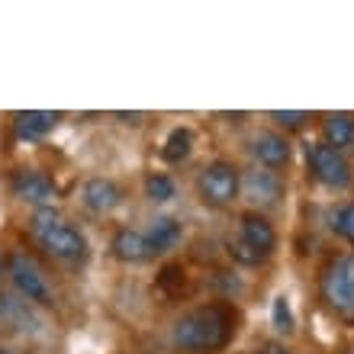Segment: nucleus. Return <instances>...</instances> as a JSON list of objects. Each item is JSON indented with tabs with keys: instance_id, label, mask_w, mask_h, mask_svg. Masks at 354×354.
I'll return each mask as SVG.
<instances>
[{
	"instance_id": "f257e3e1",
	"label": "nucleus",
	"mask_w": 354,
	"mask_h": 354,
	"mask_svg": "<svg viewBox=\"0 0 354 354\" xmlns=\"http://www.w3.org/2000/svg\"><path fill=\"white\" fill-rule=\"evenodd\" d=\"M235 332V313L223 303H209V306L190 309L174 322L171 328V342L177 351L184 354H209L232 338Z\"/></svg>"
},
{
	"instance_id": "f03ea898",
	"label": "nucleus",
	"mask_w": 354,
	"mask_h": 354,
	"mask_svg": "<svg viewBox=\"0 0 354 354\" xmlns=\"http://www.w3.org/2000/svg\"><path fill=\"white\" fill-rule=\"evenodd\" d=\"M36 242L46 248L55 261H65V264H77L87 258V235L71 225L65 216L52 209V206H39L32 223H29Z\"/></svg>"
},
{
	"instance_id": "7ed1b4c3",
	"label": "nucleus",
	"mask_w": 354,
	"mask_h": 354,
	"mask_svg": "<svg viewBox=\"0 0 354 354\" xmlns=\"http://www.w3.org/2000/svg\"><path fill=\"white\" fill-rule=\"evenodd\" d=\"M242 194V174L232 161H209L196 174V196L213 209H223Z\"/></svg>"
},
{
	"instance_id": "20e7f679",
	"label": "nucleus",
	"mask_w": 354,
	"mask_h": 354,
	"mask_svg": "<svg viewBox=\"0 0 354 354\" xmlns=\"http://www.w3.org/2000/svg\"><path fill=\"white\" fill-rule=\"evenodd\" d=\"M7 274H10V280H13V287H17V293L26 299V303H39V306H48V303H52V287H48L42 268H39L29 254H23V252L13 254L7 264Z\"/></svg>"
},
{
	"instance_id": "39448f33",
	"label": "nucleus",
	"mask_w": 354,
	"mask_h": 354,
	"mask_svg": "<svg viewBox=\"0 0 354 354\" xmlns=\"http://www.w3.org/2000/svg\"><path fill=\"white\" fill-rule=\"evenodd\" d=\"M306 165H309V171H313V177H316L322 187H328V190H345V187L351 184V165H348V158L342 151L328 149L326 142L309 145Z\"/></svg>"
},
{
	"instance_id": "423d86ee",
	"label": "nucleus",
	"mask_w": 354,
	"mask_h": 354,
	"mask_svg": "<svg viewBox=\"0 0 354 354\" xmlns=\"http://www.w3.org/2000/svg\"><path fill=\"white\" fill-rule=\"evenodd\" d=\"M322 299L335 313H345V316L354 313V254L328 264V270L322 274Z\"/></svg>"
},
{
	"instance_id": "0eeeda50",
	"label": "nucleus",
	"mask_w": 354,
	"mask_h": 354,
	"mask_svg": "<svg viewBox=\"0 0 354 354\" xmlns=\"http://www.w3.org/2000/svg\"><path fill=\"white\" fill-rule=\"evenodd\" d=\"M242 196L254 209H270V206L280 203V196H283V184H280V177L268 168H254V171H245L242 174Z\"/></svg>"
},
{
	"instance_id": "6e6552de",
	"label": "nucleus",
	"mask_w": 354,
	"mask_h": 354,
	"mask_svg": "<svg viewBox=\"0 0 354 354\" xmlns=\"http://www.w3.org/2000/svg\"><path fill=\"white\" fill-rule=\"evenodd\" d=\"M10 187H13V196L23 200V203L48 206L52 203V196H55V184H52V177H46L42 171H32V168L17 171L13 180H10Z\"/></svg>"
},
{
	"instance_id": "1a4fd4ad",
	"label": "nucleus",
	"mask_w": 354,
	"mask_h": 354,
	"mask_svg": "<svg viewBox=\"0 0 354 354\" xmlns=\"http://www.w3.org/2000/svg\"><path fill=\"white\" fill-rule=\"evenodd\" d=\"M252 155L261 168L277 174L280 168L290 165V142H287V136H280V132H258L252 142Z\"/></svg>"
},
{
	"instance_id": "9d476101",
	"label": "nucleus",
	"mask_w": 354,
	"mask_h": 354,
	"mask_svg": "<svg viewBox=\"0 0 354 354\" xmlns=\"http://www.w3.org/2000/svg\"><path fill=\"white\" fill-rule=\"evenodd\" d=\"M239 239H242L245 245H252L254 252H261L264 258L277 248V232H274V225H270L261 213H245L242 219H239Z\"/></svg>"
},
{
	"instance_id": "9b49d317",
	"label": "nucleus",
	"mask_w": 354,
	"mask_h": 354,
	"mask_svg": "<svg viewBox=\"0 0 354 354\" xmlns=\"http://www.w3.org/2000/svg\"><path fill=\"white\" fill-rule=\"evenodd\" d=\"M81 196H84V206L91 209V213H113L116 206L122 203V190L116 180H110V177H91L84 184V190H81Z\"/></svg>"
},
{
	"instance_id": "f8f14e48",
	"label": "nucleus",
	"mask_w": 354,
	"mask_h": 354,
	"mask_svg": "<svg viewBox=\"0 0 354 354\" xmlns=\"http://www.w3.org/2000/svg\"><path fill=\"white\" fill-rule=\"evenodd\" d=\"M180 239H184V225H180V219H174V216H155L149 225V232H145V242H149L151 254L174 252L177 245H180Z\"/></svg>"
},
{
	"instance_id": "ddd939ff",
	"label": "nucleus",
	"mask_w": 354,
	"mask_h": 354,
	"mask_svg": "<svg viewBox=\"0 0 354 354\" xmlns=\"http://www.w3.org/2000/svg\"><path fill=\"white\" fill-rule=\"evenodd\" d=\"M58 120H62V113L58 110H23V113L13 116V129H17L19 139L36 142V139H42V136H48V132L55 129Z\"/></svg>"
},
{
	"instance_id": "4468645a",
	"label": "nucleus",
	"mask_w": 354,
	"mask_h": 354,
	"mask_svg": "<svg viewBox=\"0 0 354 354\" xmlns=\"http://www.w3.org/2000/svg\"><path fill=\"white\" fill-rule=\"evenodd\" d=\"M326 145L335 151H354V113H328L322 120Z\"/></svg>"
},
{
	"instance_id": "2eb2a0df",
	"label": "nucleus",
	"mask_w": 354,
	"mask_h": 354,
	"mask_svg": "<svg viewBox=\"0 0 354 354\" xmlns=\"http://www.w3.org/2000/svg\"><path fill=\"white\" fill-rule=\"evenodd\" d=\"M113 254L126 264L149 261L151 252H149V242H145V232H139V229H120V232L113 235Z\"/></svg>"
},
{
	"instance_id": "dca6fc26",
	"label": "nucleus",
	"mask_w": 354,
	"mask_h": 354,
	"mask_svg": "<svg viewBox=\"0 0 354 354\" xmlns=\"http://www.w3.org/2000/svg\"><path fill=\"white\" fill-rule=\"evenodd\" d=\"M190 151H194V132L187 129V126H177V129H171L168 142L161 145V158L168 161V165H180Z\"/></svg>"
},
{
	"instance_id": "f3484780",
	"label": "nucleus",
	"mask_w": 354,
	"mask_h": 354,
	"mask_svg": "<svg viewBox=\"0 0 354 354\" xmlns=\"http://www.w3.org/2000/svg\"><path fill=\"white\" fill-rule=\"evenodd\" d=\"M145 194H149V200H155V203H168L171 196L177 194V184L168 174H149V180H145Z\"/></svg>"
},
{
	"instance_id": "a211bd4d",
	"label": "nucleus",
	"mask_w": 354,
	"mask_h": 354,
	"mask_svg": "<svg viewBox=\"0 0 354 354\" xmlns=\"http://www.w3.org/2000/svg\"><path fill=\"white\" fill-rule=\"evenodd\" d=\"M332 232L342 235L348 245H354V203H342L332 213Z\"/></svg>"
},
{
	"instance_id": "6ab92c4d",
	"label": "nucleus",
	"mask_w": 354,
	"mask_h": 354,
	"mask_svg": "<svg viewBox=\"0 0 354 354\" xmlns=\"http://www.w3.org/2000/svg\"><path fill=\"white\" fill-rule=\"evenodd\" d=\"M229 254H232V261L245 264V268H258V264H264V254H261V252H254L252 245H245L242 239L229 242Z\"/></svg>"
},
{
	"instance_id": "aec40b11",
	"label": "nucleus",
	"mask_w": 354,
	"mask_h": 354,
	"mask_svg": "<svg viewBox=\"0 0 354 354\" xmlns=\"http://www.w3.org/2000/svg\"><path fill=\"white\" fill-rule=\"evenodd\" d=\"M274 328L290 335L293 332V313H290V299L287 297H277L274 299Z\"/></svg>"
},
{
	"instance_id": "412c9836",
	"label": "nucleus",
	"mask_w": 354,
	"mask_h": 354,
	"mask_svg": "<svg viewBox=\"0 0 354 354\" xmlns=\"http://www.w3.org/2000/svg\"><path fill=\"white\" fill-rule=\"evenodd\" d=\"M270 120L277 122V126H283V129H299V126L309 122V113L306 110H274Z\"/></svg>"
},
{
	"instance_id": "4be33fe9",
	"label": "nucleus",
	"mask_w": 354,
	"mask_h": 354,
	"mask_svg": "<svg viewBox=\"0 0 354 354\" xmlns=\"http://www.w3.org/2000/svg\"><path fill=\"white\" fill-rule=\"evenodd\" d=\"M116 120H122V122H142L145 120V113H116Z\"/></svg>"
},
{
	"instance_id": "5701e85b",
	"label": "nucleus",
	"mask_w": 354,
	"mask_h": 354,
	"mask_svg": "<svg viewBox=\"0 0 354 354\" xmlns=\"http://www.w3.org/2000/svg\"><path fill=\"white\" fill-rule=\"evenodd\" d=\"M261 354H290V351H287L283 345H277V342H270V345L261 348Z\"/></svg>"
},
{
	"instance_id": "b1692460",
	"label": "nucleus",
	"mask_w": 354,
	"mask_h": 354,
	"mask_svg": "<svg viewBox=\"0 0 354 354\" xmlns=\"http://www.w3.org/2000/svg\"><path fill=\"white\" fill-rule=\"evenodd\" d=\"M0 354H17V351H10V348H0Z\"/></svg>"
}]
</instances>
